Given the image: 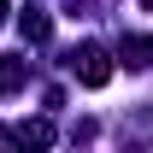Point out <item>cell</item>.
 <instances>
[{"label":"cell","instance_id":"7a4b0ae2","mask_svg":"<svg viewBox=\"0 0 153 153\" xmlns=\"http://www.w3.org/2000/svg\"><path fill=\"white\" fill-rule=\"evenodd\" d=\"M12 141H18L24 153H47L53 147V124H47V118H24L18 130H12Z\"/></svg>","mask_w":153,"mask_h":153},{"label":"cell","instance_id":"8992f818","mask_svg":"<svg viewBox=\"0 0 153 153\" xmlns=\"http://www.w3.org/2000/svg\"><path fill=\"white\" fill-rule=\"evenodd\" d=\"M6 12H12V0H0V24H6Z\"/></svg>","mask_w":153,"mask_h":153},{"label":"cell","instance_id":"3957f363","mask_svg":"<svg viewBox=\"0 0 153 153\" xmlns=\"http://www.w3.org/2000/svg\"><path fill=\"white\" fill-rule=\"evenodd\" d=\"M24 82H30V65H24L18 53H6V59H0V94H18Z\"/></svg>","mask_w":153,"mask_h":153},{"label":"cell","instance_id":"277c9868","mask_svg":"<svg viewBox=\"0 0 153 153\" xmlns=\"http://www.w3.org/2000/svg\"><path fill=\"white\" fill-rule=\"evenodd\" d=\"M118 53H124V65H130V71H141V65H147V53H153V41H147V36H124V47H118Z\"/></svg>","mask_w":153,"mask_h":153},{"label":"cell","instance_id":"6da1fadb","mask_svg":"<svg viewBox=\"0 0 153 153\" xmlns=\"http://www.w3.org/2000/svg\"><path fill=\"white\" fill-rule=\"evenodd\" d=\"M71 71H76V82H82V88H106V82H112V59H106V47L82 41V47L71 53Z\"/></svg>","mask_w":153,"mask_h":153},{"label":"cell","instance_id":"52a82bcc","mask_svg":"<svg viewBox=\"0 0 153 153\" xmlns=\"http://www.w3.org/2000/svg\"><path fill=\"white\" fill-rule=\"evenodd\" d=\"M147 6H153V0H147Z\"/></svg>","mask_w":153,"mask_h":153},{"label":"cell","instance_id":"5b68a950","mask_svg":"<svg viewBox=\"0 0 153 153\" xmlns=\"http://www.w3.org/2000/svg\"><path fill=\"white\" fill-rule=\"evenodd\" d=\"M47 36H53V24L41 12H24V41H47Z\"/></svg>","mask_w":153,"mask_h":153}]
</instances>
